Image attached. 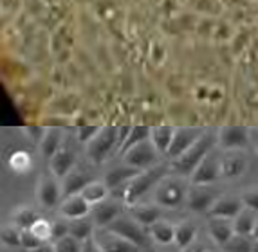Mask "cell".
Masks as SVG:
<instances>
[{"instance_id":"6da1fadb","label":"cell","mask_w":258,"mask_h":252,"mask_svg":"<svg viewBox=\"0 0 258 252\" xmlns=\"http://www.w3.org/2000/svg\"><path fill=\"white\" fill-rule=\"evenodd\" d=\"M166 173H168V167L164 164H155V166L141 171L136 179H132L126 184L125 193H123V202L128 207H134V205L138 204L139 198H143L152 188H155V186L159 184L161 180L166 177Z\"/></svg>"},{"instance_id":"7a4b0ae2","label":"cell","mask_w":258,"mask_h":252,"mask_svg":"<svg viewBox=\"0 0 258 252\" xmlns=\"http://www.w3.org/2000/svg\"><path fill=\"white\" fill-rule=\"evenodd\" d=\"M217 137L210 135V133H203L199 137V141L189 148L186 153H182L179 158L172 160V167L179 177H191L197 166L208 157L210 150L215 144Z\"/></svg>"},{"instance_id":"3957f363","label":"cell","mask_w":258,"mask_h":252,"mask_svg":"<svg viewBox=\"0 0 258 252\" xmlns=\"http://www.w3.org/2000/svg\"><path fill=\"white\" fill-rule=\"evenodd\" d=\"M188 186L181 177H164L154 188V202L159 207L177 209L188 198Z\"/></svg>"},{"instance_id":"277c9868","label":"cell","mask_w":258,"mask_h":252,"mask_svg":"<svg viewBox=\"0 0 258 252\" xmlns=\"http://www.w3.org/2000/svg\"><path fill=\"white\" fill-rule=\"evenodd\" d=\"M121 142V130L114 126H105L99 128L96 137L87 144V155L94 164H101L107 160V157L112 153V150Z\"/></svg>"},{"instance_id":"5b68a950","label":"cell","mask_w":258,"mask_h":252,"mask_svg":"<svg viewBox=\"0 0 258 252\" xmlns=\"http://www.w3.org/2000/svg\"><path fill=\"white\" fill-rule=\"evenodd\" d=\"M157 153H159V151L155 150V146L152 144V141L147 139V141L139 142V144L132 146L130 150H126L125 153H123V162L145 171V170H148V167L155 166Z\"/></svg>"},{"instance_id":"8992f818","label":"cell","mask_w":258,"mask_h":252,"mask_svg":"<svg viewBox=\"0 0 258 252\" xmlns=\"http://www.w3.org/2000/svg\"><path fill=\"white\" fill-rule=\"evenodd\" d=\"M141 227L143 225H139L134 218L117 216V218L108 227H105V229H108V231L114 232V234L121 236V238L128 239V241H132V243L138 245V247H145V245H147V236H145V231H143Z\"/></svg>"},{"instance_id":"52a82bcc","label":"cell","mask_w":258,"mask_h":252,"mask_svg":"<svg viewBox=\"0 0 258 252\" xmlns=\"http://www.w3.org/2000/svg\"><path fill=\"white\" fill-rule=\"evenodd\" d=\"M92 238H94L101 252H139L138 245H134L128 239L114 234L108 229H98V231H94Z\"/></svg>"},{"instance_id":"ba28073f","label":"cell","mask_w":258,"mask_h":252,"mask_svg":"<svg viewBox=\"0 0 258 252\" xmlns=\"http://www.w3.org/2000/svg\"><path fill=\"white\" fill-rule=\"evenodd\" d=\"M217 142L226 151L244 150L245 146L251 142L249 130L244 128V126H226L217 133Z\"/></svg>"},{"instance_id":"9c48e42d","label":"cell","mask_w":258,"mask_h":252,"mask_svg":"<svg viewBox=\"0 0 258 252\" xmlns=\"http://www.w3.org/2000/svg\"><path fill=\"white\" fill-rule=\"evenodd\" d=\"M219 164H220V177L231 180L245 173V170H247V157L240 150L226 151V155L222 158H219Z\"/></svg>"},{"instance_id":"30bf717a","label":"cell","mask_w":258,"mask_h":252,"mask_svg":"<svg viewBox=\"0 0 258 252\" xmlns=\"http://www.w3.org/2000/svg\"><path fill=\"white\" fill-rule=\"evenodd\" d=\"M61 197H63L61 184H58V179H56V177H42V179H40V184H38V188H36V198H38L42 207L51 209V207L58 205Z\"/></svg>"},{"instance_id":"8fae6325","label":"cell","mask_w":258,"mask_h":252,"mask_svg":"<svg viewBox=\"0 0 258 252\" xmlns=\"http://www.w3.org/2000/svg\"><path fill=\"white\" fill-rule=\"evenodd\" d=\"M217 195L213 189H210L208 186H194L188 191V198L186 204L194 213H208L211 209V205L215 204Z\"/></svg>"},{"instance_id":"7c38bea8","label":"cell","mask_w":258,"mask_h":252,"mask_svg":"<svg viewBox=\"0 0 258 252\" xmlns=\"http://www.w3.org/2000/svg\"><path fill=\"white\" fill-rule=\"evenodd\" d=\"M203 135V133L199 132L195 128H181V130H175V135H173V141L172 146H170V150H168V158L170 160H175L179 158L182 153L191 148L195 142L199 141V137Z\"/></svg>"},{"instance_id":"4fadbf2b","label":"cell","mask_w":258,"mask_h":252,"mask_svg":"<svg viewBox=\"0 0 258 252\" xmlns=\"http://www.w3.org/2000/svg\"><path fill=\"white\" fill-rule=\"evenodd\" d=\"M92 205L83 198V195H71V197H63L60 202V214L65 220H78L85 218L87 214H91Z\"/></svg>"},{"instance_id":"5bb4252c","label":"cell","mask_w":258,"mask_h":252,"mask_svg":"<svg viewBox=\"0 0 258 252\" xmlns=\"http://www.w3.org/2000/svg\"><path fill=\"white\" fill-rule=\"evenodd\" d=\"M244 209L240 197H219L215 204L211 205V209L208 211L210 218H226L233 220L240 211Z\"/></svg>"},{"instance_id":"9a60e30c","label":"cell","mask_w":258,"mask_h":252,"mask_svg":"<svg viewBox=\"0 0 258 252\" xmlns=\"http://www.w3.org/2000/svg\"><path fill=\"white\" fill-rule=\"evenodd\" d=\"M220 177V164L217 158H211L208 155L203 162L199 164L197 170L194 171V175L189 177L191 186H210L213 184Z\"/></svg>"},{"instance_id":"2e32d148","label":"cell","mask_w":258,"mask_h":252,"mask_svg":"<svg viewBox=\"0 0 258 252\" xmlns=\"http://www.w3.org/2000/svg\"><path fill=\"white\" fill-rule=\"evenodd\" d=\"M74 153L71 150H60L52 155V158L49 160V170H51V175L56 177L58 180H63L65 177L69 175L74 167Z\"/></svg>"},{"instance_id":"e0dca14e","label":"cell","mask_w":258,"mask_h":252,"mask_svg":"<svg viewBox=\"0 0 258 252\" xmlns=\"http://www.w3.org/2000/svg\"><path fill=\"white\" fill-rule=\"evenodd\" d=\"M139 173H141V170L132 167V166H128V164L123 162L121 166H116V167H112L110 171H107L103 182L107 184L108 189H116V188H121V186L128 184L130 180L136 179Z\"/></svg>"},{"instance_id":"ac0fdd59","label":"cell","mask_w":258,"mask_h":252,"mask_svg":"<svg viewBox=\"0 0 258 252\" xmlns=\"http://www.w3.org/2000/svg\"><path fill=\"white\" fill-rule=\"evenodd\" d=\"M91 216L98 229H105V227H108L119 216V207L114 202H99V204L92 205Z\"/></svg>"},{"instance_id":"d6986e66","label":"cell","mask_w":258,"mask_h":252,"mask_svg":"<svg viewBox=\"0 0 258 252\" xmlns=\"http://www.w3.org/2000/svg\"><path fill=\"white\" fill-rule=\"evenodd\" d=\"M208 231H210L211 239L219 247H224L235 236L233 220H226V218H210L208 220Z\"/></svg>"},{"instance_id":"ffe728a7","label":"cell","mask_w":258,"mask_h":252,"mask_svg":"<svg viewBox=\"0 0 258 252\" xmlns=\"http://www.w3.org/2000/svg\"><path fill=\"white\" fill-rule=\"evenodd\" d=\"M92 179L87 173L82 171H71L69 175L61 180V193L63 197H71V195H80L83 189L87 188V184H91Z\"/></svg>"},{"instance_id":"44dd1931","label":"cell","mask_w":258,"mask_h":252,"mask_svg":"<svg viewBox=\"0 0 258 252\" xmlns=\"http://www.w3.org/2000/svg\"><path fill=\"white\" fill-rule=\"evenodd\" d=\"M256 213L247 207L240 211V213L233 218V229H235V234L238 236H253L254 227H256Z\"/></svg>"},{"instance_id":"7402d4cb","label":"cell","mask_w":258,"mask_h":252,"mask_svg":"<svg viewBox=\"0 0 258 252\" xmlns=\"http://www.w3.org/2000/svg\"><path fill=\"white\" fill-rule=\"evenodd\" d=\"M173 135H175V130L172 126H155L150 132V141L155 146V150L166 155L170 146H172Z\"/></svg>"},{"instance_id":"603a6c76","label":"cell","mask_w":258,"mask_h":252,"mask_svg":"<svg viewBox=\"0 0 258 252\" xmlns=\"http://www.w3.org/2000/svg\"><path fill=\"white\" fill-rule=\"evenodd\" d=\"M132 218L143 227H152L155 222H159L161 209L159 205H134L132 207Z\"/></svg>"},{"instance_id":"cb8c5ba5","label":"cell","mask_w":258,"mask_h":252,"mask_svg":"<svg viewBox=\"0 0 258 252\" xmlns=\"http://www.w3.org/2000/svg\"><path fill=\"white\" fill-rule=\"evenodd\" d=\"M60 144H61V132L60 130H56V128L45 130V132H43L42 141H40V151H42V155L47 158V160H51L52 155L60 150Z\"/></svg>"},{"instance_id":"d4e9b609","label":"cell","mask_w":258,"mask_h":252,"mask_svg":"<svg viewBox=\"0 0 258 252\" xmlns=\"http://www.w3.org/2000/svg\"><path fill=\"white\" fill-rule=\"evenodd\" d=\"M150 234L152 239L157 241L159 245H170L175 243V225L168 222H155L154 225L150 227Z\"/></svg>"},{"instance_id":"484cf974","label":"cell","mask_w":258,"mask_h":252,"mask_svg":"<svg viewBox=\"0 0 258 252\" xmlns=\"http://www.w3.org/2000/svg\"><path fill=\"white\" fill-rule=\"evenodd\" d=\"M11 220H13V225L18 227L20 231H27V229H31V227L38 222L40 216L35 209L24 205V207H18V209L11 214Z\"/></svg>"},{"instance_id":"4316f807","label":"cell","mask_w":258,"mask_h":252,"mask_svg":"<svg viewBox=\"0 0 258 252\" xmlns=\"http://www.w3.org/2000/svg\"><path fill=\"white\" fill-rule=\"evenodd\" d=\"M69 234L83 243L85 239L94 236V222H91V220L87 218L69 220Z\"/></svg>"},{"instance_id":"83f0119b","label":"cell","mask_w":258,"mask_h":252,"mask_svg":"<svg viewBox=\"0 0 258 252\" xmlns=\"http://www.w3.org/2000/svg\"><path fill=\"white\" fill-rule=\"evenodd\" d=\"M83 198L91 205H96L99 202H105L107 200V195H108V188L105 184L103 180H92L91 184H87V188L82 191Z\"/></svg>"},{"instance_id":"f1b7e54d","label":"cell","mask_w":258,"mask_h":252,"mask_svg":"<svg viewBox=\"0 0 258 252\" xmlns=\"http://www.w3.org/2000/svg\"><path fill=\"white\" fill-rule=\"evenodd\" d=\"M195 236H197V227L191 222H181L175 225V243L181 250L194 243Z\"/></svg>"},{"instance_id":"f546056e","label":"cell","mask_w":258,"mask_h":252,"mask_svg":"<svg viewBox=\"0 0 258 252\" xmlns=\"http://www.w3.org/2000/svg\"><path fill=\"white\" fill-rule=\"evenodd\" d=\"M150 132H152V128H147V126H134V128H130L126 139L121 142V153H125L126 150L132 148V146L150 139Z\"/></svg>"},{"instance_id":"4dcf8cb0","label":"cell","mask_w":258,"mask_h":252,"mask_svg":"<svg viewBox=\"0 0 258 252\" xmlns=\"http://www.w3.org/2000/svg\"><path fill=\"white\" fill-rule=\"evenodd\" d=\"M9 167L15 171V173H18V175H22V173H27V171L31 170V166H33V158H31V155L27 153V151H15L11 157H9Z\"/></svg>"},{"instance_id":"1f68e13d","label":"cell","mask_w":258,"mask_h":252,"mask_svg":"<svg viewBox=\"0 0 258 252\" xmlns=\"http://www.w3.org/2000/svg\"><path fill=\"white\" fill-rule=\"evenodd\" d=\"M224 252H254V243L249 239V236L235 234L228 243L222 247Z\"/></svg>"},{"instance_id":"d6a6232c","label":"cell","mask_w":258,"mask_h":252,"mask_svg":"<svg viewBox=\"0 0 258 252\" xmlns=\"http://www.w3.org/2000/svg\"><path fill=\"white\" fill-rule=\"evenodd\" d=\"M20 236L22 231L15 225H6L0 231V241L6 247H20Z\"/></svg>"},{"instance_id":"836d02e7","label":"cell","mask_w":258,"mask_h":252,"mask_svg":"<svg viewBox=\"0 0 258 252\" xmlns=\"http://www.w3.org/2000/svg\"><path fill=\"white\" fill-rule=\"evenodd\" d=\"M29 231L33 232L36 238L42 239L43 243H49V241H52V222H47V220L40 218L35 225L31 227Z\"/></svg>"},{"instance_id":"e575fe53","label":"cell","mask_w":258,"mask_h":252,"mask_svg":"<svg viewBox=\"0 0 258 252\" xmlns=\"http://www.w3.org/2000/svg\"><path fill=\"white\" fill-rule=\"evenodd\" d=\"M54 248L56 252H82V241H78L73 236H65V238L54 241Z\"/></svg>"},{"instance_id":"d590c367","label":"cell","mask_w":258,"mask_h":252,"mask_svg":"<svg viewBox=\"0 0 258 252\" xmlns=\"http://www.w3.org/2000/svg\"><path fill=\"white\" fill-rule=\"evenodd\" d=\"M40 245H43V241L40 238H36L33 232L27 229V231H22V236H20V247L24 248V250L31 252L35 250V248H38Z\"/></svg>"},{"instance_id":"8d00e7d4","label":"cell","mask_w":258,"mask_h":252,"mask_svg":"<svg viewBox=\"0 0 258 252\" xmlns=\"http://www.w3.org/2000/svg\"><path fill=\"white\" fill-rule=\"evenodd\" d=\"M240 198L244 207H247V209L254 211L258 214V188H251L247 191H244V195Z\"/></svg>"},{"instance_id":"74e56055","label":"cell","mask_w":258,"mask_h":252,"mask_svg":"<svg viewBox=\"0 0 258 252\" xmlns=\"http://www.w3.org/2000/svg\"><path fill=\"white\" fill-rule=\"evenodd\" d=\"M69 236V220H56L52 222V243Z\"/></svg>"},{"instance_id":"f35d334b","label":"cell","mask_w":258,"mask_h":252,"mask_svg":"<svg viewBox=\"0 0 258 252\" xmlns=\"http://www.w3.org/2000/svg\"><path fill=\"white\" fill-rule=\"evenodd\" d=\"M99 132L98 126H83V128H80V132H78V141L80 142H89L92 141L96 137V133Z\"/></svg>"},{"instance_id":"ab89813d","label":"cell","mask_w":258,"mask_h":252,"mask_svg":"<svg viewBox=\"0 0 258 252\" xmlns=\"http://www.w3.org/2000/svg\"><path fill=\"white\" fill-rule=\"evenodd\" d=\"M82 252H101V250H99V247L94 241V238H89L82 243Z\"/></svg>"},{"instance_id":"60d3db41","label":"cell","mask_w":258,"mask_h":252,"mask_svg":"<svg viewBox=\"0 0 258 252\" xmlns=\"http://www.w3.org/2000/svg\"><path fill=\"white\" fill-rule=\"evenodd\" d=\"M182 252H208L206 245L199 243V241H194L191 245H188L186 248H182Z\"/></svg>"},{"instance_id":"b9f144b4","label":"cell","mask_w":258,"mask_h":252,"mask_svg":"<svg viewBox=\"0 0 258 252\" xmlns=\"http://www.w3.org/2000/svg\"><path fill=\"white\" fill-rule=\"evenodd\" d=\"M31 252H56V248H54V245L43 243V245H40L38 248H35V250H31Z\"/></svg>"},{"instance_id":"7bdbcfd3","label":"cell","mask_w":258,"mask_h":252,"mask_svg":"<svg viewBox=\"0 0 258 252\" xmlns=\"http://www.w3.org/2000/svg\"><path fill=\"white\" fill-rule=\"evenodd\" d=\"M249 135H251V144H253L254 150L258 151V130H251Z\"/></svg>"},{"instance_id":"ee69618b","label":"cell","mask_w":258,"mask_h":252,"mask_svg":"<svg viewBox=\"0 0 258 252\" xmlns=\"http://www.w3.org/2000/svg\"><path fill=\"white\" fill-rule=\"evenodd\" d=\"M253 236H254V239L258 241V222H256V227H254V232H253Z\"/></svg>"},{"instance_id":"f6af8a7d","label":"cell","mask_w":258,"mask_h":252,"mask_svg":"<svg viewBox=\"0 0 258 252\" xmlns=\"http://www.w3.org/2000/svg\"><path fill=\"white\" fill-rule=\"evenodd\" d=\"M254 252H258V250H254Z\"/></svg>"}]
</instances>
